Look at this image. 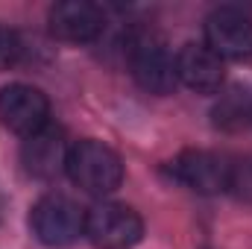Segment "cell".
<instances>
[{
    "label": "cell",
    "mask_w": 252,
    "mask_h": 249,
    "mask_svg": "<svg viewBox=\"0 0 252 249\" xmlns=\"http://www.w3.org/2000/svg\"><path fill=\"white\" fill-rule=\"evenodd\" d=\"M21 59V41L12 30L0 27V70L12 67V64Z\"/></svg>",
    "instance_id": "obj_12"
},
{
    "label": "cell",
    "mask_w": 252,
    "mask_h": 249,
    "mask_svg": "<svg viewBox=\"0 0 252 249\" xmlns=\"http://www.w3.org/2000/svg\"><path fill=\"white\" fill-rule=\"evenodd\" d=\"M67 144H64L62 129H53V126H44L41 132H35L32 138L24 141V164L32 176L38 179H53L59 170H64L67 164Z\"/></svg>",
    "instance_id": "obj_10"
},
{
    "label": "cell",
    "mask_w": 252,
    "mask_h": 249,
    "mask_svg": "<svg viewBox=\"0 0 252 249\" xmlns=\"http://www.w3.org/2000/svg\"><path fill=\"white\" fill-rule=\"evenodd\" d=\"M0 124L21 138H32L44 126H50V103L44 91L35 85H6L0 91Z\"/></svg>",
    "instance_id": "obj_5"
},
{
    "label": "cell",
    "mask_w": 252,
    "mask_h": 249,
    "mask_svg": "<svg viewBox=\"0 0 252 249\" xmlns=\"http://www.w3.org/2000/svg\"><path fill=\"white\" fill-rule=\"evenodd\" d=\"M126 59L135 82L150 94H170L179 82L176 56L167 41L153 30H135L126 41Z\"/></svg>",
    "instance_id": "obj_2"
},
{
    "label": "cell",
    "mask_w": 252,
    "mask_h": 249,
    "mask_svg": "<svg viewBox=\"0 0 252 249\" xmlns=\"http://www.w3.org/2000/svg\"><path fill=\"white\" fill-rule=\"evenodd\" d=\"M205 44L220 59H250L252 56V18L244 9L220 6L205 21Z\"/></svg>",
    "instance_id": "obj_6"
},
{
    "label": "cell",
    "mask_w": 252,
    "mask_h": 249,
    "mask_svg": "<svg viewBox=\"0 0 252 249\" xmlns=\"http://www.w3.org/2000/svg\"><path fill=\"white\" fill-rule=\"evenodd\" d=\"M229 190L238 199L252 202V158H241L229 164Z\"/></svg>",
    "instance_id": "obj_11"
},
{
    "label": "cell",
    "mask_w": 252,
    "mask_h": 249,
    "mask_svg": "<svg viewBox=\"0 0 252 249\" xmlns=\"http://www.w3.org/2000/svg\"><path fill=\"white\" fill-rule=\"evenodd\" d=\"M50 32L62 41H73V44H88L97 41L106 30V18L103 9L88 3V0H62L50 9L47 15Z\"/></svg>",
    "instance_id": "obj_7"
},
{
    "label": "cell",
    "mask_w": 252,
    "mask_h": 249,
    "mask_svg": "<svg viewBox=\"0 0 252 249\" xmlns=\"http://www.w3.org/2000/svg\"><path fill=\"white\" fill-rule=\"evenodd\" d=\"M176 76L196 94H214L223 85V59L208 44H182L176 53Z\"/></svg>",
    "instance_id": "obj_9"
},
{
    "label": "cell",
    "mask_w": 252,
    "mask_h": 249,
    "mask_svg": "<svg viewBox=\"0 0 252 249\" xmlns=\"http://www.w3.org/2000/svg\"><path fill=\"white\" fill-rule=\"evenodd\" d=\"M64 173L70 176L73 185H79L91 196H106V193L118 190L121 182H124L121 156L112 147H106L103 141H94V138L70 144Z\"/></svg>",
    "instance_id": "obj_1"
},
{
    "label": "cell",
    "mask_w": 252,
    "mask_h": 249,
    "mask_svg": "<svg viewBox=\"0 0 252 249\" xmlns=\"http://www.w3.org/2000/svg\"><path fill=\"white\" fill-rule=\"evenodd\" d=\"M30 226L44 247H70L85 235V211L64 193H47L32 205Z\"/></svg>",
    "instance_id": "obj_3"
},
{
    "label": "cell",
    "mask_w": 252,
    "mask_h": 249,
    "mask_svg": "<svg viewBox=\"0 0 252 249\" xmlns=\"http://www.w3.org/2000/svg\"><path fill=\"white\" fill-rule=\"evenodd\" d=\"M173 176L196 193H220L229 190V161L208 150H185L170 164Z\"/></svg>",
    "instance_id": "obj_8"
},
{
    "label": "cell",
    "mask_w": 252,
    "mask_h": 249,
    "mask_svg": "<svg viewBox=\"0 0 252 249\" xmlns=\"http://www.w3.org/2000/svg\"><path fill=\"white\" fill-rule=\"evenodd\" d=\"M85 235L97 249H132L144 235V220L124 202H100L85 214Z\"/></svg>",
    "instance_id": "obj_4"
}]
</instances>
